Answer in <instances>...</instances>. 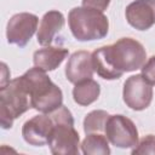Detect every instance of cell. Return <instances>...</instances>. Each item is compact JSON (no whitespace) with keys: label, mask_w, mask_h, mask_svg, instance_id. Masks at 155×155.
<instances>
[{"label":"cell","mask_w":155,"mask_h":155,"mask_svg":"<svg viewBox=\"0 0 155 155\" xmlns=\"http://www.w3.org/2000/svg\"><path fill=\"white\" fill-rule=\"evenodd\" d=\"M147 59L144 46L132 38H121L113 45L92 52L94 71L105 80L120 79L125 73L140 69Z\"/></svg>","instance_id":"1"},{"label":"cell","mask_w":155,"mask_h":155,"mask_svg":"<svg viewBox=\"0 0 155 155\" xmlns=\"http://www.w3.org/2000/svg\"><path fill=\"white\" fill-rule=\"evenodd\" d=\"M18 79L30 97L33 109L48 114L63 105L62 90L52 82L45 70L34 65Z\"/></svg>","instance_id":"2"},{"label":"cell","mask_w":155,"mask_h":155,"mask_svg":"<svg viewBox=\"0 0 155 155\" xmlns=\"http://www.w3.org/2000/svg\"><path fill=\"white\" fill-rule=\"evenodd\" d=\"M68 23L78 41L101 40L109 31L108 17L102 11L86 6L71 8L68 13Z\"/></svg>","instance_id":"3"},{"label":"cell","mask_w":155,"mask_h":155,"mask_svg":"<svg viewBox=\"0 0 155 155\" xmlns=\"http://www.w3.org/2000/svg\"><path fill=\"white\" fill-rule=\"evenodd\" d=\"M53 120V128L48 139V147L54 155H76L79 154L80 137L74 127L71 111L62 105L48 113Z\"/></svg>","instance_id":"4"},{"label":"cell","mask_w":155,"mask_h":155,"mask_svg":"<svg viewBox=\"0 0 155 155\" xmlns=\"http://www.w3.org/2000/svg\"><path fill=\"white\" fill-rule=\"evenodd\" d=\"M31 108L30 97L18 78L8 80L0 87V124L4 130L11 128L13 121Z\"/></svg>","instance_id":"5"},{"label":"cell","mask_w":155,"mask_h":155,"mask_svg":"<svg viewBox=\"0 0 155 155\" xmlns=\"http://www.w3.org/2000/svg\"><path fill=\"white\" fill-rule=\"evenodd\" d=\"M104 134L113 145L121 149L134 148L139 142L138 130L134 122L121 114L109 115Z\"/></svg>","instance_id":"6"},{"label":"cell","mask_w":155,"mask_h":155,"mask_svg":"<svg viewBox=\"0 0 155 155\" xmlns=\"http://www.w3.org/2000/svg\"><path fill=\"white\" fill-rule=\"evenodd\" d=\"M122 98L130 109L136 111L144 110L153 101V87L142 74L132 75L124 82Z\"/></svg>","instance_id":"7"},{"label":"cell","mask_w":155,"mask_h":155,"mask_svg":"<svg viewBox=\"0 0 155 155\" xmlns=\"http://www.w3.org/2000/svg\"><path fill=\"white\" fill-rule=\"evenodd\" d=\"M39 24L36 15L30 12H19L13 15L6 25V39L8 44L24 47L35 34Z\"/></svg>","instance_id":"8"},{"label":"cell","mask_w":155,"mask_h":155,"mask_svg":"<svg viewBox=\"0 0 155 155\" xmlns=\"http://www.w3.org/2000/svg\"><path fill=\"white\" fill-rule=\"evenodd\" d=\"M52 128L53 120L50 114L41 113L24 122L22 126V137L30 145L42 147L48 144Z\"/></svg>","instance_id":"9"},{"label":"cell","mask_w":155,"mask_h":155,"mask_svg":"<svg viewBox=\"0 0 155 155\" xmlns=\"http://www.w3.org/2000/svg\"><path fill=\"white\" fill-rule=\"evenodd\" d=\"M127 23L137 30H148L155 24V0H134L125 10Z\"/></svg>","instance_id":"10"},{"label":"cell","mask_w":155,"mask_h":155,"mask_svg":"<svg viewBox=\"0 0 155 155\" xmlns=\"http://www.w3.org/2000/svg\"><path fill=\"white\" fill-rule=\"evenodd\" d=\"M93 73L92 53L88 51H76L69 57L65 65V78L69 82L75 85L80 81L92 79Z\"/></svg>","instance_id":"11"},{"label":"cell","mask_w":155,"mask_h":155,"mask_svg":"<svg viewBox=\"0 0 155 155\" xmlns=\"http://www.w3.org/2000/svg\"><path fill=\"white\" fill-rule=\"evenodd\" d=\"M65 18L62 12L57 10H51L46 12L40 22L36 39L41 46H50L54 36L63 29Z\"/></svg>","instance_id":"12"},{"label":"cell","mask_w":155,"mask_h":155,"mask_svg":"<svg viewBox=\"0 0 155 155\" xmlns=\"http://www.w3.org/2000/svg\"><path fill=\"white\" fill-rule=\"evenodd\" d=\"M69 51L64 47H54V46H45L33 54L34 65L45 70L51 71L57 69L62 62L68 57Z\"/></svg>","instance_id":"13"},{"label":"cell","mask_w":155,"mask_h":155,"mask_svg":"<svg viewBox=\"0 0 155 155\" xmlns=\"http://www.w3.org/2000/svg\"><path fill=\"white\" fill-rule=\"evenodd\" d=\"M101 94V86L93 79H87L75 84L73 88V99L82 107H87L96 102Z\"/></svg>","instance_id":"14"},{"label":"cell","mask_w":155,"mask_h":155,"mask_svg":"<svg viewBox=\"0 0 155 155\" xmlns=\"http://www.w3.org/2000/svg\"><path fill=\"white\" fill-rule=\"evenodd\" d=\"M81 151L85 155H109V140L103 133H88L81 143Z\"/></svg>","instance_id":"15"},{"label":"cell","mask_w":155,"mask_h":155,"mask_svg":"<svg viewBox=\"0 0 155 155\" xmlns=\"http://www.w3.org/2000/svg\"><path fill=\"white\" fill-rule=\"evenodd\" d=\"M109 114L105 110H92L84 119V131L88 133H103Z\"/></svg>","instance_id":"16"},{"label":"cell","mask_w":155,"mask_h":155,"mask_svg":"<svg viewBox=\"0 0 155 155\" xmlns=\"http://www.w3.org/2000/svg\"><path fill=\"white\" fill-rule=\"evenodd\" d=\"M133 155L136 154H155V136L154 134H148L143 137L138 144L132 149L131 151Z\"/></svg>","instance_id":"17"},{"label":"cell","mask_w":155,"mask_h":155,"mask_svg":"<svg viewBox=\"0 0 155 155\" xmlns=\"http://www.w3.org/2000/svg\"><path fill=\"white\" fill-rule=\"evenodd\" d=\"M142 69V75L143 78L151 85H155V54L151 56L140 68Z\"/></svg>","instance_id":"18"},{"label":"cell","mask_w":155,"mask_h":155,"mask_svg":"<svg viewBox=\"0 0 155 155\" xmlns=\"http://www.w3.org/2000/svg\"><path fill=\"white\" fill-rule=\"evenodd\" d=\"M109 4H110V0H82V6L96 8L102 12L108 8Z\"/></svg>","instance_id":"19"}]
</instances>
